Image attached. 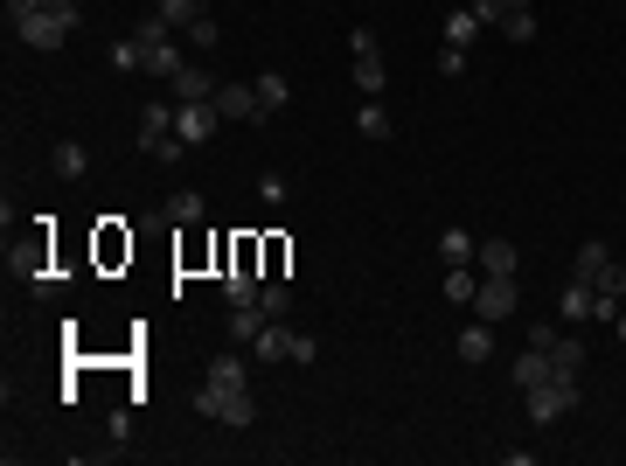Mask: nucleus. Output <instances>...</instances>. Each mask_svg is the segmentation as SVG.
Here are the masks:
<instances>
[{
  "instance_id": "9",
  "label": "nucleus",
  "mask_w": 626,
  "mask_h": 466,
  "mask_svg": "<svg viewBox=\"0 0 626 466\" xmlns=\"http://www.w3.org/2000/svg\"><path fill=\"white\" fill-rule=\"evenodd\" d=\"M251 362H265V369H272V362H293V327H286V320H272V327L251 341Z\"/></svg>"
},
{
  "instance_id": "3",
  "label": "nucleus",
  "mask_w": 626,
  "mask_h": 466,
  "mask_svg": "<svg viewBox=\"0 0 626 466\" xmlns=\"http://www.w3.org/2000/svg\"><path fill=\"white\" fill-rule=\"evenodd\" d=\"M14 35H21L28 49H63V42L77 35V14H56V7H35L28 21H14Z\"/></svg>"
},
{
  "instance_id": "12",
  "label": "nucleus",
  "mask_w": 626,
  "mask_h": 466,
  "mask_svg": "<svg viewBox=\"0 0 626 466\" xmlns=\"http://www.w3.org/2000/svg\"><path fill=\"white\" fill-rule=\"evenodd\" d=\"M265 327H272V313L258 307V300H251V307H230V341H237V348H251Z\"/></svg>"
},
{
  "instance_id": "6",
  "label": "nucleus",
  "mask_w": 626,
  "mask_h": 466,
  "mask_svg": "<svg viewBox=\"0 0 626 466\" xmlns=\"http://www.w3.org/2000/svg\"><path fill=\"white\" fill-rule=\"evenodd\" d=\"M216 126H223V112H216V105H181V112H174V133H181L188 147H209V140H216Z\"/></svg>"
},
{
  "instance_id": "32",
  "label": "nucleus",
  "mask_w": 626,
  "mask_h": 466,
  "mask_svg": "<svg viewBox=\"0 0 626 466\" xmlns=\"http://www.w3.org/2000/svg\"><path fill=\"white\" fill-rule=\"evenodd\" d=\"M592 293H613V300H626V265H620V258H613V265L592 279Z\"/></svg>"
},
{
  "instance_id": "18",
  "label": "nucleus",
  "mask_w": 626,
  "mask_h": 466,
  "mask_svg": "<svg viewBox=\"0 0 626 466\" xmlns=\"http://www.w3.org/2000/svg\"><path fill=\"white\" fill-rule=\"evenodd\" d=\"M174 70H181V42H174V35L147 42V77H174Z\"/></svg>"
},
{
  "instance_id": "14",
  "label": "nucleus",
  "mask_w": 626,
  "mask_h": 466,
  "mask_svg": "<svg viewBox=\"0 0 626 466\" xmlns=\"http://www.w3.org/2000/svg\"><path fill=\"white\" fill-rule=\"evenodd\" d=\"M439 258H446V265H473V258H480V237H473V230H460V223H453V230L439 237Z\"/></svg>"
},
{
  "instance_id": "31",
  "label": "nucleus",
  "mask_w": 626,
  "mask_h": 466,
  "mask_svg": "<svg viewBox=\"0 0 626 466\" xmlns=\"http://www.w3.org/2000/svg\"><path fill=\"white\" fill-rule=\"evenodd\" d=\"M174 112H181V105H140V133H174Z\"/></svg>"
},
{
  "instance_id": "33",
  "label": "nucleus",
  "mask_w": 626,
  "mask_h": 466,
  "mask_svg": "<svg viewBox=\"0 0 626 466\" xmlns=\"http://www.w3.org/2000/svg\"><path fill=\"white\" fill-rule=\"evenodd\" d=\"M473 14H480V28H501V21H508V7H515V0H467Z\"/></svg>"
},
{
  "instance_id": "24",
  "label": "nucleus",
  "mask_w": 626,
  "mask_h": 466,
  "mask_svg": "<svg viewBox=\"0 0 626 466\" xmlns=\"http://www.w3.org/2000/svg\"><path fill=\"white\" fill-rule=\"evenodd\" d=\"M592 300H599V293H592V286H585V279H571V286H564V300H557V307H564V320H571V327H578V320H592Z\"/></svg>"
},
{
  "instance_id": "4",
  "label": "nucleus",
  "mask_w": 626,
  "mask_h": 466,
  "mask_svg": "<svg viewBox=\"0 0 626 466\" xmlns=\"http://www.w3.org/2000/svg\"><path fill=\"white\" fill-rule=\"evenodd\" d=\"M515 300H522V279H487V272H480V293H473V313H480V320L501 327V320L515 313Z\"/></svg>"
},
{
  "instance_id": "19",
  "label": "nucleus",
  "mask_w": 626,
  "mask_h": 466,
  "mask_svg": "<svg viewBox=\"0 0 626 466\" xmlns=\"http://www.w3.org/2000/svg\"><path fill=\"white\" fill-rule=\"evenodd\" d=\"M446 42H453V49H473V42H480V14H473V7H453V14H446Z\"/></svg>"
},
{
  "instance_id": "8",
  "label": "nucleus",
  "mask_w": 626,
  "mask_h": 466,
  "mask_svg": "<svg viewBox=\"0 0 626 466\" xmlns=\"http://www.w3.org/2000/svg\"><path fill=\"white\" fill-rule=\"evenodd\" d=\"M487 279H515V265H522V251L508 244V237H480V258H473Z\"/></svg>"
},
{
  "instance_id": "20",
  "label": "nucleus",
  "mask_w": 626,
  "mask_h": 466,
  "mask_svg": "<svg viewBox=\"0 0 626 466\" xmlns=\"http://www.w3.org/2000/svg\"><path fill=\"white\" fill-rule=\"evenodd\" d=\"M112 70H119V77L147 70V42H140V35H119V42H112Z\"/></svg>"
},
{
  "instance_id": "29",
  "label": "nucleus",
  "mask_w": 626,
  "mask_h": 466,
  "mask_svg": "<svg viewBox=\"0 0 626 466\" xmlns=\"http://www.w3.org/2000/svg\"><path fill=\"white\" fill-rule=\"evenodd\" d=\"M501 35H508L515 49H522V42H536V14H529V7H508V21H501Z\"/></svg>"
},
{
  "instance_id": "17",
  "label": "nucleus",
  "mask_w": 626,
  "mask_h": 466,
  "mask_svg": "<svg viewBox=\"0 0 626 466\" xmlns=\"http://www.w3.org/2000/svg\"><path fill=\"white\" fill-rule=\"evenodd\" d=\"M140 154H154L160 167H181V154H188V140H181V133H140Z\"/></svg>"
},
{
  "instance_id": "2",
  "label": "nucleus",
  "mask_w": 626,
  "mask_h": 466,
  "mask_svg": "<svg viewBox=\"0 0 626 466\" xmlns=\"http://www.w3.org/2000/svg\"><path fill=\"white\" fill-rule=\"evenodd\" d=\"M571 411H578V376H550V383L529 390V425H557Z\"/></svg>"
},
{
  "instance_id": "23",
  "label": "nucleus",
  "mask_w": 626,
  "mask_h": 466,
  "mask_svg": "<svg viewBox=\"0 0 626 466\" xmlns=\"http://www.w3.org/2000/svg\"><path fill=\"white\" fill-rule=\"evenodd\" d=\"M606 265H613V251H606V244H578V258H571V279H585V286H592Z\"/></svg>"
},
{
  "instance_id": "5",
  "label": "nucleus",
  "mask_w": 626,
  "mask_h": 466,
  "mask_svg": "<svg viewBox=\"0 0 626 466\" xmlns=\"http://www.w3.org/2000/svg\"><path fill=\"white\" fill-rule=\"evenodd\" d=\"M223 119H244V126H265V105H258V84H216L209 98Z\"/></svg>"
},
{
  "instance_id": "36",
  "label": "nucleus",
  "mask_w": 626,
  "mask_h": 466,
  "mask_svg": "<svg viewBox=\"0 0 626 466\" xmlns=\"http://www.w3.org/2000/svg\"><path fill=\"white\" fill-rule=\"evenodd\" d=\"M293 362H300V369L320 362V341H313V334H293Z\"/></svg>"
},
{
  "instance_id": "30",
  "label": "nucleus",
  "mask_w": 626,
  "mask_h": 466,
  "mask_svg": "<svg viewBox=\"0 0 626 466\" xmlns=\"http://www.w3.org/2000/svg\"><path fill=\"white\" fill-rule=\"evenodd\" d=\"M167 223H202V195H195V188L167 195Z\"/></svg>"
},
{
  "instance_id": "26",
  "label": "nucleus",
  "mask_w": 626,
  "mask_h": 466,
  "mask_svg": "<svg viewBox=\"0 0 626 466\" xmlns=\"http://www.w3.org/2000/svg\"><path fill=\"white\" fill-rule=\"evenodd\" d=\"M154 14L167 28H195V21H202V0H154Z\"/></svg>"
},
{
  "instance_id": "35",
  "label": "nucleus",
  "mask_w": 626,
  "mask_h": 466,
  "mask_svg": "<svg viewBox=\"0 0 626 466\" xmlns=\"http://www.w3.org/2000/svg\"><path fill=\"white\" fill-rule=\"evenodd\" d=\"M439 77H467V49L446 42V49H439Z\"/></svg>"
},
{
  "instance_id": "39",
  "label": "nucleus",
  "mask_w": 626,
  "mask_h": 466,
  "mask_svg": "<svg viewBox=\"0 0 626 466\" xmlns=\"http://www.w3.org/2000/svg\"><path fill=\"white\" fill-rule=\"evenodd\" d=\"M613 327H620V341H626V300H620V313H613Z\"/></svg>"
},
{
  "instance_id": "37",
  "label": "nucleus",
  "mask_w": 626,
  "mask_h": 466,
  "mask_svg": "<svg viewBox=\"0 0 626 466\" xmlns=\"http://www.w3.org/2000/svg\"><path fill=\"white\" fill-rule=\"evenodd\" d=\"M35 7H42V0H7V28H14V21H28Z\"/></svg>"
},
{
  "instance_id": "15",
  "label": "nucleus",
  "mask_w": 626,
  "mask_h": 466,
  "mask_svg": "<svg viewBox=\"0 0 626 466\" xmlns=\"http://www.w3.org/2000/svg\"><path fill=\"white\" fill-rule=\"evenodd\" d=\"M258 279H265V272L230 265V272H223V300H230V307H251V300H258Z\"/></svg>"
},
{
  "instance_id": "10",
  "label": "nucleus",
  "mask_w": 626,
  "mask_h": 466,
  "mask_svg": "<svg viewBox=\"0 0 626 466\" xmlns=\"http://www.w3.org/2000/svg\"><path fill=\"white\" fill-rule=\"evenodd\" d=\"M202 376H209V383H223V390H237V383H251V362H244V355H237V341H230V348H216V355H209V369H202Z\"/></svg>"
},
{
  "instance_id": "7",
  "label": "nucleus",
  "mask_w": 626,
  "mask_h": 466,
  "mask_svg": "<svg viewBox=\"0 0 626 466\" xmlns=\"http://www.w3.org/2000/svg\"><path fill=\"white\" fill-rule=\"evenodd\" d=\"M167 91H174L181 105H209V98H216V77H209L202 63H181V70L167 77Z\"/></svg>"
},
{
  "instance_id": "16",
  "label": "nucleus",
  "mask_w": 626,
  "mask_h": 466,
  "mask_svg": "<svg viewBox=\"0 0 626 466\" xmlns=\"http://www.w3.org/2000/svg\"><path fill=\"white\" fill-rule=\"evenodd\" d=\"M550 369H557V376H578V369H585V341H578V334H557V341H550Z\"/></svg>"
},
{
  "instance_id": "13",
  "label": "nucleus",
  "mask_w": 626,
  "mask_h": 466,
  "mask_svg": "<svg viewBox=\"0 0 626 466\" xmlns=\"http://www.w3.org/2000/svg\"><path fill=\"white\" fill-rule=\"evenodd\" d=\"M550 376H557V369H550L543 348H522V355H515V390H536V383H550Z\"/></svg>"
},
{
  "instance_id": "1",
  "label": "nucleus",
  "mask_w": 626,
  "mask_h": 466,
  "mask_svg": "<svg viewBox=\"0 0 626 466\" xmlns=\"http://www.w3.org/2000/svg\"><path fill=\"white\" fill-rule=\"evenodd\" d=\"M188 404H195V418H216V425H258V397H251V383H237V390H223V383H209L202 376V390H188Z\"/></svg>"
},
{
  "instance_id": "28",
  "label": "nucleus",
  "mask_w": 626,
  "mask_h": 466,
  "mask_svg": "<svg viewBox=\"0 0 626 466\" xmlns=\"http://www.w3.org/2000/svg\"><path fill=\"white\" fill-rule=\"evenodd\" d=\"M473 293H480V279H473L467 265H453V272H446V300H453V307H473Z\"/></svg>"
},
{
  "instance_id": "38",
  "label": "nucleus",
  "mask_w": 626,
  "mask_h": 466,
  "mask_svg": "<svg viewBox=\"0 0 626 466\" xmlns=\"http://www.w3.org/2000/svg\"><path fill=\"white\" fill-rule=\"evenodd\" d=\"M42 7H56V14H77V0H42ZM84 21V14H77Z\"/></svg>"
},
{
  "instance_id": "34",
  "label": "nucleus",
  "mask_w": 626,
  "mask_h": 466,
  "mask_svg": "<svg viewBox=\"0 0 626 466\" xmlns=\"http://www.w3.org/2000/svg\"><path fill=\"white\" fill-rule=\"evenodd\" d=\"M188 42H195V49H216V42H223V28H216V14H202V21L188 28Z\"/></svg>"
},
{
  "instance_id": "25",
  "label": "nucleus",
  "mask_w": 626,
  "mask_h": 466,
  "mask_svg": "<svg viewBox=\"0 0 626 466\" xmlns=\"http://www.w3.org/2000/svg\"><path fill=\"white\" fill-rule=\"evenodd\" d=\"M49 167H56V174H63V181H77V174H91V154H84V147H77V140H63V147H56V154H49Z\"/></svg>"
},
{
  "instance_id": "27",
  "label": "nucleus",
  "mask_w": 626,
  "mask_h": 466,
  "mask_svg": "<svg viewBox=\"0 0 626 466\" xmlns=\"http://www.w3.org/2000/svg\"><path fill=\"white\" fill-rule=\"evenodd\" d=\"M258 307L272 313V320H286V313H293V293H286V279H265V286H258Z\"/></svg>"
},
{
  "instance_id": "11",
  "label": "nucleus",
  "mask_w": 626,
  "mask_h": 466,
  "mask_svg": "<svg viewBox=\"0 0 626 466\" xmlns=\"http://www.w3.org/2000/svg\"><path fill=\"white\" fill-rule=\"evenodd\" d=\"M487 355H494V320H480V313H473V327H460V362H467V369H480Z\"/></svg>"
},
{
  "instance_id": "21",
  "label": "nucleus",
  "mask_w": 626,
  "mask_h": 466,
  "mask_svg": "<svg viewBox=\"0 0 626 466\" xmlns=\"http://www.w3.org/2000/svg\"><path fill=\"white\" fill-rule=\"evenodd\" d=\"M258 105H265V119L286 112V105H293V84H286L279 70H265V77H258Z\"/></svg>"
},
{
  "instance_id": "22",
  "label": "nucleus",
  "mask_w": 626,
  "mask_h": 466,
  "mask_svg": "<svg viewBox=\"0 0 626 466\" xmlns=\"http://www.w3.org/2000/svg\"><path fill=\"white\" fill-rule=\"evenodd\" d=\"M355 126H362V140H390V105H383V98H362Z\"/></svg>"
}]
</instances>
